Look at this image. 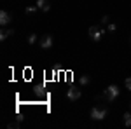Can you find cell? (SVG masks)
<instances>
[{
    "instance_id": "1",
    "label": "cell",
    "mask_w": 131,
    "mask_h": 129,
    "mask_svg": "<svg viewBox=\"0 0 131 129\" xmlns=\"http://www.w3.org/2000/svg\"><path fill=\"white\" fill-rule=\"evenodd\" d=\"M107 33L105 28H101L100 25H94V26H89V30H88V35H89V39L93 42H100L103 39V35Z\"/></svg>"
},
{
    "instance_id": "2",
    "label": "cell",
    "mask_w": 131,
    "mask_h": 129,
    "mask_svg": "<svg viewBox=\"0 0 131 129\" xmlns=\"http://www.w3.org/2000/svg\"><path fill=\"white\" fill-rule=\"evenodd\" d=\"M119 94H121V89H119L117 84H110V86L105 89V92H103V96H105L107 101H115V99L119 98Z\"/></svg>"
},
{
    "instance_id": "3",
    "label": "cell",
    "mask_w": 131,
    "mask_h": 129,
    "mask_svg": "<svg viewBox=\"0 0 131 129\" xmlns=\"http://www.w3.org/2000/svg\"><path fill=\"white\" fill-rule=\"evenodd\" d=\"M89 115H91L93 120H103L108 115V108H107V107H93Z\"/></svg>"
},
{
    "instance_id": "4",
    "label": "cell",
    "mask_w": 131,
    "mask_h": 129,
    "mask_svg": "<svg viewBox=\"0 0 131 129\" xmlns=\"http://www.w3.org/2000/svg\"><path fill=\"white\" fill-rule=\"evenodd\" d=\"M52 44H54V37H52L51 33H46V35L40 37V49L47 51V49L52 47Z\"/></svg>"
},
{
    "instance_id": "5",
    "label": "cell",
    "mask_w": 131,
    "mask_h": 129,
    "mask_svg": "<svg viewBox=\"0 0 131 129\" xmlns=\"http://www.w3.org/2000/svg\"><path fill=\"white\" fill-rule=\"evenodd\" d=\"M81 96H82V91L79 87H70L67 91V99L68 101H77V99H81Z\"/></svg>"
},
{
    "instance_id": "6",
    "label": "cell",
    "mask_w": 131,
    "mask_h": 129,
    "mask_svg": "<svg viewBox=\"0 0 131 129\" xmlns=\"http://www.w3.org/2000/svg\"><path fill=\"white\" fill-rule=\"evenodd\" d=\"M10 23H12V14L7 12V10H2V12H0V25H2V26H7Z\"/></svg>"
},
{
    "instance_id": "7",
    "label": "cell",
    "mask_w": 131,
    "mask_h": 129,
    "mask_svg": "<svg viewBox=\"0 0 131 129\" xmlns=\"http://www.w3.org/2000/svg\"><path fill=\"white\" fill-rule=\"evenodd\" d=\"M39 9L42 10V12H49L51 10V4H49V0H37V4H35Z\"/></svg>"
},
{
    "instance_id": "8",
    "label": "cell",
    "mask_w": 131,
    "mask_h": 129,
    "mask_svg": "<svg viewBox=\"0 0 131 129\" xmlns=\"http://www.w3.org/2000/svg\"><path fill=\"white\" fill-rule=\"evenodd\" d=\"M12 35H14V30H12V28H4V30L0 31V40L4 42V40H7L9 37H12Z\"/></svg>"
},
{
    "instance_id": "9",
    "label": "cell",
    "mask_w": 131,
    "mask_h": 129,
    "mask_svg": "<svg viewBox=\"0 0 131 129\" xmlns=\"http://www.w3.org/2000/svg\"><path fill=\"white\" fill-rule=\"evenodd\" d=\"M122 122H124L126 127H131V112H126V113L122 115Z\"/></svg>"
},
{
    "instance_id": "10",
    "label": "cell",
    "mask_w": 131,
    "mask_h": 129,
    "mask_svg": "<svg viewBox=\"0 0 131 129\" xmlns=\"http://www.w3.org/2000/svg\"><path fill=\"white\" fill-rule=\"evenodd\" d=\"M79 82H81L82 87H84V86H89V84H91V77H89V75H81Z\"/></svg>"
},
{
    "instance_id": "11",
    "label": "cell",
    "mask_w": 131,
    "mask_h": 129,
    "mask_svg": "<svg viewBox=\"0 0 131 129\" xmlns=\"http://www.w3.org/2000/svg\"><path fill=\"white\" fill-rule=\"evenodd\" d=\"M108 23H110V16H108V14H103L101 19H100V25H101V26H107Z\"/></svg>"
},
{
    "instance_id": "12",
    "label": "cell",
    "mask_w": 131,
    "mask_h": 129,
    "mask_svg": "<svg viewBox=\"0 0 131 129\" xmlns=\"http://www.w3.org/2000/svg\"><path fill=\"white\" fill-rule=\"evenodd\" d=\"M37 39H39V37H37V33H30V35H28V44H30V45L37 44Z\"/></svg>"
},
{
    "instance_id": "13",
    "label": "cell",
    "mask_w": 131,
    "mask_h": 129,
    "mask_svg": "<svg viewBox=\"0 0 131 129\" xmlns=\"http://www.w3.org/2000/svg\"><path fill=\"white\" fill-rule=\"evenodd\" d=\"M115 30H117V25L115 23H108L107 25V33L110 31V33H115Z\"/></svg>"
},
{
    "instance_id": "14",
    "label": "cell",
    "mask_w": 131,
    "mask_h": 129,
    "mask_svg": "<svg viewBox=\"0 0 131 129\" xmlns=\"http://www.w3.org/2000/svg\"><path fill=\"white\" fill-rule=\"evenodd\" d=\"M37 10H39L37 5H30V7H26V9H25V12H26V14H33V12H37Z\"/></svg>"
},
{
    "instance_id": "15",
    "label": "cell",
    "mask_w": 131,
    "mask_h": 129,
    "mask_svg": "<svg viewBox=\"0 0 131 129\" xmlns=\"http://www.w3.org/2000/svg\"><path fill=\"white\" fill-rule=\"evenodd\" d=\"M124 86H126V89L131 91V77H128V79L124 80Z\"/></svg>"
},
{
    "instance_id": "16",
    "label": "cell",
    "mask_w": 131,
    "mask_h": 129,
    "mask_svg": "<svg viewBox=\"0 0 131 129\" xmlns=\"http://www.w3.org/2000/svg\"><path fill=\"white\" fill-rule=\"evenodd\" d=\"M19 124H21V122H12V124H9V129H10V127L18 129V127H19Z\"/></svg>"
},
{
    "instance_id": "17",
    "label": "cell",
    "mask_w": 131,
    "mask_h": 129,
    "mask_svg": "<svg viewBox=\"0 0 131 129\" xmlns=\"http://www.w3.org/2000/svg\"><path fill=\"white\" fill-rule=\"evenodd\" d=\"M129 108H131V103H129Z\"/></svg>"
},
{
    "instance_id": "18",
    "label": "cell",
    "mask_w": 131,
    "mask_h": 129,
    "mask_svg": "<svg viewBox=\"0 0 131 129\" xmlns=\"http://www.w3.org/2000/svg\"><path fill=\"white\" fill-rule=\"evenodd\" d=\"M129 42H131V37H129Z\"/></svg>"
}]
</instances>
